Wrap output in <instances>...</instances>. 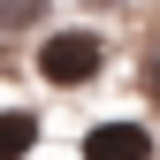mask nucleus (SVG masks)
Segmentation results:
<instances>
[{
    "mask_svg": "<svg viewBox=\"0 0 160 160\" xmlns=\"http://www.w3.org/2000/svg\"><path fill=\"white\" fill-rule=\"evenodd\" d=\"M145 92L160 99V38H145Z\"/></svg>",
    "mask_w": 160,
    "mask_h": 160,
    "instance_id": "5",
    "label": "nucleus"
},
{
    "mask_svg": "<svg viewBox=\"0 0 160 160\" xmlns=\"http://www.w3.org/2000/svg\"><path fill=\"white\" fill-rule=\"evenodd\" d=\"M84 8H114V0H84Z\"/></svg>",
    "mask_w": 160,
    "mask_h": 160,
    "instance_id": "6",
    "label": "nucleus"
},
{
    "mask_svg": "<svg viewBox=\"0 0 160 160\" xmlns=\"http://www.w3.org/2000/svg\"><path fill=\"white\" fill-rule=\"evenodd\" d=\"M84 160H152V130L145 122H99V130H84Z\"/></svg>",
    "mask_w": 160,
    "mask_h": 160,
    "instance_id": "2",
    "label": "nucleus"
},
{
    "mask_svg": "<svg viewBox=\"0 0 160 160\" xmlns=\"http://www.w3.org/2000/svg\"><path fill=\"white\" fill-rule=\"evenodd\" d=\"M38 145V114L31 107H0V160H23Z\"/></svg>",
    "mask_w": 160,
    "mask_h": 160,
    "instance_id": "3",
    "label": "nucleus"
},
{
    "mask_svg": "<svg viewBox=\"0 0 160 160\" xmlns=\"http://www.w3.org/2000/svg\"><path fill=\"white\" fill-rule=\"evenodd\" d=\"M46 8H53V0H0V38L38 31V23H46Z\"/></svg>",
    "mask_w": 160,
    "mask_h": 160,
    "instance_id": "4",
    "label": "nucleus"
},
{
    "mask_svg": "<svg viewBox=\"0 0 160 160\" xmlns=\"http://www.w3.org/2000/svg\"><path fill=\"white\" fill-rule=\"evenodd\" d=\"M99 69H107V38H99V31H46V38H38V76H46L53 92L92 84Z\"/></svg>",
    "mask_w": 160,
    "mask_h": 160,
    "instance_id": "1",
    "label": "nucleus"
}]
</instances>
